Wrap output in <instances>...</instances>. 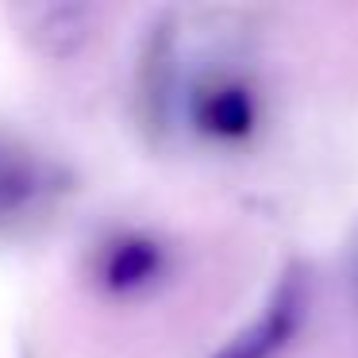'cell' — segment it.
Wrapping results in <instances>:
<instances>
[{
    "label": "cell",
    "mask_w": 358,
    "mask_h": 358,
    "mask_svg": "<svg viewBox=\"0 0 358 358\" xmlns=\"http://www.w3.org/2000/svg\"><path fill=\"white\" fill-rule=\"evenodd\" d=\"M181 12H166L135 62V116L150 139L189 135L208 150H243L266 124V89L231 27L201 31L193 55Z\"/></svg>",
    "instance_id": "cell-1"
},
{
    "label": "cell",
    "mask_w": 358,
    "mask_h": 358,
    "mask_svg": "<svg viewBox=\"0 0 358 358\" xmlns=\"http://www.w3.org/2000/svg\"><path fill=\"white\" fill-rule=\"evenodd\" d=\"M89 8H73V4H58V8H39L31 24V39L39 43L47 55H70L85 43L89 35Z\"/></svg>",
    "instance_id": "cell-5"
},
{
    "label": "cell",
    "mask_w": 358,
    "mask_h": 358,
    "mask_svg": "<svg viewBox=\"0 0 358 358\" xmlns=\"http://www.w3.org/2000/svg\"><path fill=\"white\" fill-rule=\"evenodd\" d=\"M304 312H308V278H304L301 266H289L273 285L262 316H255L212 358H278L293 343V335L301 331Z\"/></svg>",
    "instance_id": "cell-3"
},
{
    "label": "cell",
    "mask_w": 358,
    "mask_h": 358,
    "mask_svg": "<svg viewBox=\"0 0 358 358\" xmlns=\"http://www.w3.org/2000/svg\"><path fill=\"white\" fill-rule=\"evenodd\" d=\"M66 189V166L20 139H0V231L55 208Z\"/></svg>",
    "instance_id": "cell-2"
},
{
    "label": "cell",
    "mask_w": 358,
    "mask_h": 358,
    "mask_svg": "<svg viewBox=\"0 0 358 358\" xmlns=\"http://www.w3.org/2000/svg\"><path fill=\"white\" fill-rule=\"evenodd\" d=\"M166 270V250L162 243L147 239L139 231H127L108 239L96 250V278L108 293H143L155 285Z\"/></svg>",
    "instance_id": "cell-4"
},
{
    "label": "cell",
    "mask_w": 358,
    "mask_h": 358,
    "mask_svg": "<svg viewBox=\"0 0 358 358\" xmlns=\"http://www.w3.org/2000/svg\"><path fill=\"white\" fill-rule=\"evenodd\" d=\"M347 281H350V293H355V301H358V227L347 239Z\"/></svg>",
    "instance_id": "cell-6"
}]
</instances>
